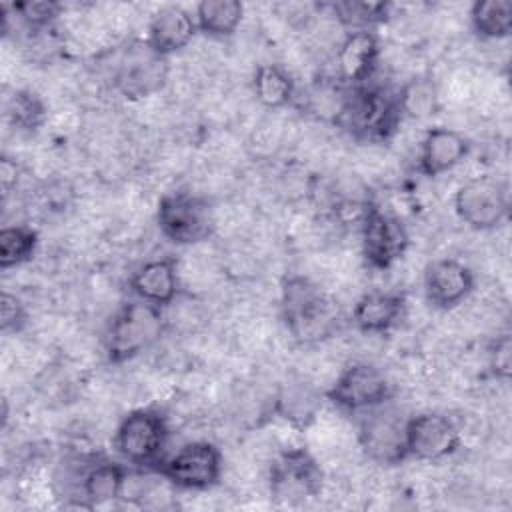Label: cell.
Here are the masks:
<instances>
[{"label":"cell","instance_id":"obj_31","mask_svg":"<svg viewBox=\"0 0 512 512\" xmlns=\"http://www.w3.org/2000/svg\"><path fill=\"white\" fill-rule=\"evenodd\" d=\"M28 324L26 304L12 292L2 290L0 294V330L4 334H18Z\"/></svg>","mask_w":512,"mask_h":512},{"label":"cell","instance_id":"obj_17","mask_svg":"<svg viewBox=\"0 0 512 512\" xmlns=\"http://www.w3.org/2000/svg\"><path fill=\"white\" fill-rule=\"evenodd\" d=\"M470 152V140L446 126H432L424 132L416 168L426 178H436L456 168Z\"/></svg>","mask_w":512,"mask_h":512},{"label":"cell","instance_id":"obj_5","mask_svg":"<svg viewBox=\"0 0 512 512\" xmlns=\"http://www.w3.org/2000/svg\"><path fill=\"white\" fill-rule=\"evenodd\" d=\"M160 234L178 246L200 244L214 234V210L208 198L174 190L160 196L156 206Z\"/></svg>","mask_w":512,"mask_h":512},{"label":"cell","instance_id":"obj_2","mask_svg":"<svg viewBox=\"0 0 512 512\" xmlns=\"http://www.w3.org/2000/svg\"><path fill=\"white\" fill-rule=\"evenodd\" d=\"M402 118L398 90H388L370 80L348 88L336 126L344 128L360 142L380 144L396 134Z\"/></svg>","mask_w":512,"mask_h":512},{"label":"cell","instance_id":"obj_28","mask_svg":"<svg viewBox=\"0 0 512 512\" xmlns=\"http://www.w3.org/2000/svg\"><path fill=\"white\" fill-rule=\"evenodd\" d=\"M398 102L404 116L426 118L438 110V92L430 78H412L398 88Z\"/></svg>","mask_w":512,"mask_h":512},{"label":"cell","instance_id":"obj_32","mask_svg":"<svg viewBox=\"0 0 512 512\" xmlns=\"http://www.w3.org/2000/svg\"><path fill=\"white\" fill-rule=\"evenodd\" d=\"M0 180H2V190L6 196L12 190V186L16 184V162L8 156L0 158Z\"/></svg>","mask_w":512,"mask_h":512},{"label":"cell","instance_id":"obj_15","mask_svg":"<svg viewBox=\"0 0 512 512\" xmlns=\"http://www.w3.org/2000/svg\"><path fill=\"white\" fill-rule=\"evenodd\" d=\"M474 286L476 276L462 260L438 258L424 268V298L436 310H452L460 306L472 294Z\"/></svg>","mask_w":512,"mask_h":512},{"label":"cell","instance_id":"obj_22","mask_svg":"<svg viewBox=\"0 0 512 512\" xmlns=\"http://www.w3.org/2000/svg\"><path fill=\"white\" fill-rule=\"evenodd\" d=\"M194 18L204 36L228 38L244 18V4L240 0H202L194 8Z\"/></svg>","mask_w":512,"mask_h":512},{"label":"cell","instance_id":"obj_25","mask_svg":"<svg viewBox=\"0 0 512 512\" xmlns=\"http://www.w3.org/2000/svg\"><path fill=\"white\" fill-rule=\"evenodd\" d=\"M332 16L348 30H376L390 16V2H372V0H338L326 4Z\"/></svg>","mask_w":512,"mask_h":512},{"label":"cell","instance_id":"obj_26","mask_svg":"<svg viewBox=\"0 0 512 512\" xmlns=\"http://www.w3.org/2000/svg\"><path fill=\"white\" fill-rule=\"evenodd\" d=\"M4 116L8 124L14 126L16 130L34 132L46 122L48 108L40 94L28 88H18L6 98Z\"/></svg>","mask_w":512,"mask_h":512},{"label":"cell","instance_id":"obj_23","mask_svg":"<svg viewBox=\"0 0 512 512\" xmlns=\"http://www.w3.org/2000/svg\"><path fill=\"white\" fill-rule=\"evenodd\" d=\"M256 100L266 108H284L296 98V82L292 74L276 62L260 64L252 78Z\"/></svg>","mask_w":512,"mask_h":512},{"label":"cell","instance_id":"obj_6","mask_svg":"<svg viewBox=\"0 0 512 512\" xmlns=\"http://www.w3.org/2000/svg\"><path fill=\"white\" fill-rule=\"evenodd\" d=\"M322 486L324 470L304 446L282 450L268 468V492L276 504H302L316 498Z\"/></svg>","mask_w":512,"mask_h":512},{"label":"cell","instance_id":"obj_27","mask_svg":"<svg viewBox=\"0 0 512 512\" xmlns=\"http://www.w3.org/2000/svg\"><path fill=\"white\" fill-rule=\"evenodd\" d=\"M38 248V232L26 224L0 228V268L10 270L30 262Z\"/></svg>","mask_w":512,"mask_h":512},{"label":"cell","instance_id":"obj_1","mask_svg":"<svg viewBox=\"0 0 512 512\" xmlns=\"http://www.w3.org/2000/svg\"><path fill=\"white\" fill-rule=\"evenodd\" d=\"M280 314L292 340L304 346L332 338L342 322L338 304L318 284L300 274L284 278Z\"/></svg>","mask_w":512,"mask_h":512},{"label":"cell","instance_id":"obj_9","mask_svg":"<svg viewBox=\"0 0 512 512\" xmlns=\"http://www.w3.org/2000/svg\"><path fill=\"white\" fill-rule=\"evenodd\" d=\"M454 210L468 228L478 232L494 230L506 222L510 214L508 184L488 174L474 176L458 186Z\"/></svg>","mask_w":512,"mask_h":512},{"label":"cell","instance_id":"obj_21","mask_svg":"<svg viewBox=\"0 0 512 512\" xmlns=\"http://www.w3.org/2000/svg\"><path fill=\"white\" fill-rule=\"evenodd\" d=\"M322 406V394L306 380H288L278 388L274 412L296 428H308Z\"/></svg>","mask_w":512,"mask_h":512},{"label":"cell","instance_id":"obj_8","mask_svg":"<svg viewBox=\"0 0 512 512\" xmlns=\"http://www.w3.org/2000/svg\"><path fill=\"white\" fill-rule=\"evenodd\" d=\"M68 476L72 478L70 496L76 498V504L94 508L124 496L128 464L104 454H80V458L72 460Z\"/></svg>","mask_w":512,"mask_h":512},{"label":"cell","instance_id":"obj_13","mask_svg":"<svg viewBox=\"0 0 512 512\" xmlns=\"http://www.w3.org/2000/svg\"><path fill=\"white\" fill-rule=\"evenodd\" d=\"M390 402L362 412L358 426V444L362 454L378 466H398L408 460L404 424L406 418L388 406Z\"/></svg>","mask_w":512,"mask_h":512},{"label":"cell","instance_id":"obj_7","mask_svg":"<svg viewBox=\"0 0 512 512\" xmlns=\"http://www.w3.org/2000/svg\"><path fill=\"white\" fill-rule=\"evenodd\" d=\"M224 456L214 442L194 440L166 454L154 468L166 484L178 490H208L222 478Z\"/></svg>","mask_w":512,"mask_h":512},{"label":"cell","instance_id":"obj_19","mask_svg":"<svg viewBox=\"0 0 512 512\" xmlns=\"http://www.w3.org/2000/svg\"><path fill=\"white\" fill-rule=\"evenodd\" d=\"M408 310L404 292L372 290L362 294L352 308V324L362 334H386L396 328Z\"/></svg>","mask_w":512,"mask_h":512},{"label":"cell","instance_id":"obj_12","mask_svg":"<svg viewBox=\"0 0 512 512\" xmlns=\"http://www.w3.org/2000/svg\"><path fill=\"white\" fill-rule=\"evenodd\" d=\"M168 80V60L144 40L128 44L112 70V86L126 100H142L162 90Z\"/></svg>","mask_w":512,"mask_h":512},{"label":"cell","instance_id":"obj_11","mask_svg":"<svg viewBox=\"0 0 512 512\" xmlns=\"http://www.w3.org/2000/svg\"><path fill=\"white\" fill-rule=\"evenodd\" d=\"M324 396L340 410L362 414L390 402L394 388L378 366L370 362H352L342 368Z\"/></svg>","mask_w":512,"mask_h":512},{"label":"cell","instance_id":"obj_10","mask_svg":"<svg viewBox=\"0 0 512 512\" xmlns=\"http://www.w3.org/2000/svg\"><path fill=\"white\" fill-rule=\"evenodd\" d=\"M360 246L364 262L374 270H388L400 260L410 244L402 220L376 202L366 200L360 212Z\"/></svg>","mask_w":512,"mask_h":512},{"label":"cell","instance_id":"obj_18","mask_svg":"<svg viewBox=\"0 0 512 512\" xmlns=\"http://www.w3.org/2000/svg\"><path fill=\"white\" fill-rule=\"evenodd\" d=\"M128 288L134 298L148 304L166 308L180 296L178 258L162 256L140 264L128 280Z\"/></svg>","mask_w":512,"mask_h":512},{"label":"cell","instance_id":"obj_30","mask_svg":"<svg viewBox=\"0 0 512 512\" xmlns=\"http://www.w3.org/2000/svg\"><path fill=\"white\" fill-rule=\"evenodd\" d=\"M488 368L496 380L508 382L512 376V336L498 334L488 346Z\"/></svg>","mask_w":512,"mask_h":512},{"label":"cell","instance_id":"obj_16","mask_svg":"<svg viewBox=\"0 0 512 512\" xmlns=\"http://www.w3.org/2000/svg\"><path fill=\"white\" fill-rule=\"evenodd\" d=\"M380 38L376 30L346 32L336 50V78L342 86L354 88L374 78L380 62Z\"/></svg>","mask_w":512,"mask_h":512},{"label":"cell","instance_id":"obj_24","mask_svg":"<svg viewBox=\"0 0 512 512\" xmlns=\"http://www.w3.org/2000/svg\"><path fill=\"white\" fill-rule=\"evenodd\" d=\"M470 26L482 40H502L512 32V0H476L470 6Z\"/></svg>","mask_w":512,"mask_h":512},{"label":"cell","instance_id":"obj_14","mask_svg":"<svg viewBox=\"0 0 512 512\" xmlns=\"http://www.w3.org/2000/svg\"><path fill=\"white\" fill-rule=\"evenodd\" d=\"M404 440L408 458L438 462L460 448V430L450 416L426 410L406 418Z\"/></svg>","mask_w":512,"mask_h":512},{"label":"cell","instance_id":"obj_29","mask_svg":"<svg viewBox=\"0 0 512 512\" xmlns=\"http://www.w3.org/2000/svg\"><path fill=\"white\" fill-rule=\"evenodd\" d=\"M6 6L30 32L48 30L64 10V6L56 0H22Z\"/></svg>","mask_w":512,"mask_h":512},{"label":"cell","instance_id":"obj_20","mask_svg":"<svg viewBox=\"0 0 512 512\" xmlns=\"http://www.w3.org/2000/svg\"><path fill=\"white\" fill-rule=\"evenodd\" d=\"M196 34L198 28L194 12L180 4H168L152 14L144 42L156 54L168 58L170 54L186 48Z\"/></svg>","mask_w":512,"mask_h":512},{"label":"cell","instance_id":"obj_4","mask_svg":"<svg viewBox=\"0 0 512 512\" xmlns=\"http://www.w3.org/2000/svg\"><path fill=\"white\" fill-rule=\"evenodd\" d=\"M170 440V426L158 408H134L122 416L114 430L112 446L122 462L152 470L164 456Z\"/></svg>","mask_w":512,"mask_h":512},{"label":"cell","instance_id":"obj_3","mask_svg":"<svg viewBox=\"0 0 512 512\" xmlns=\"http://www.w3.org/2000/svg\"><path fill=\"white\" fill-rule=\"evenodd\" d=\"M166 330L164 308L144 300L124 302L104 332V354L110 364H124L150 350Z\"/></svg>","mask_w":512,"mask_h":512}]
</instances>
